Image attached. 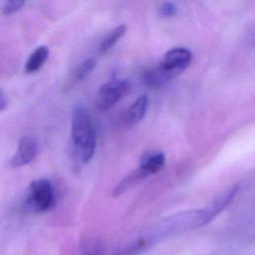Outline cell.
Returning <instances> with one entry per match:
<instances>
[{"label":"cell","mask_w":255,"mask_h":255,"mask_svg":"<svg viewBox=\"0 0 255 255\" xmlns=\"http://www.w3.org/2000/svg\"><path fill=\"white\" fill-rule=\"evenodd\" d=\"M238 191V185H233L229 187L228 189L221 192L217 197H215L205 208L206 215L211 221L215 216H217L225 207L229 205V203L233 200L234 196L236 195Z\"/></svg>","instance_id":"obj_7"},{"label":"cell","mask_w":255,"mask_h":255,"mask_svg":"<svg viewBox=\"0 0 255 255\" xmlns=\"http://www.w3.org/2000/svg\"><path fill=\"white\" fill-rule=\"evenodd\" d=\"M96 65H97V62L94 58H88L85 61H83L75 70L74 81L75 82L84 81L94 71Z\"/></svg>","instance_id":"obj_14"},{"label":"cell","mask_w":255,"mask_h":255,"mask_svg":"<svg viewBox=\"0 0 255 255\" xmlns=\"http://www.w3.org/2000/svg\"><path fill=\"white\" fill-rule=\"evenodd\" d=\"M191 60L192 54L188 49L173 48L164 54L158 66L175 77L189 66Z\"/></svg>","instance_id":"obj_5"},{"label":"cell","mask_w":255,"mask_h":255,"mask_svg":"<svg viewBox=\"0 0 255 255\" xmlns=\"http://www.w3.org/2000/svg\"><path fill=\"white\" fill-rule=\"evenodd\" d=\"M209 221L204 209H192L169 215L152 226L135 243L128 247L125 252L133 253L147 248L165 238L193 230L207 224Z\"/></svg>","instance_id":"obj_1"},{"label":"cell","mask_w":255,"mask_h":255,"mask_svg":"<svg viewBox=\"0 0 255 255\" xmlns=\"http://www.w3.org/2000/svg\"><path fill=\"white\" fill-rule=\"evenodd\" d=\"M71 137L79 160L83 163L89 162L96 151L97 132L89 111L80 105L73 111Z\"/></svg>","instance_id":"obj_2"},{"label":"cell","mask_w":255,"mask_h":255,"mask_svg":"<svg viewBox=\"0 0 255 255\" xmlns=\"http://www.w3.org/2000/svg\"><path fill=\"white\" fill-rule=\"evenodd\" d=\"M56 203L54 187L50 180L38 178L30 182L24 200V206L33 213L50 210Z\"/></svg>","instance_id":"obj_3"},{"label":"cell","mask_w":255,"mask_h":255,"mask_svg":"<svg viewBox=\"0 0 255 255\" xmlns=\"http://www.w3.org/2000/svg\"><path fill=\"white\" fill-rule=\"evenodd\" d=\"M7 107V99L5 95L0 91V112H2Z\"/></svg>","instance_id":"obj_17"},{"label":"cell","mask_w":255,"mask_h":255,"mask_svg":"<svg viewBox=\"0 0 255 255\" xmlns=\"http://www.w3.org/2000/svg\"><path fill=\"white\" fill-rule=\"evenodd\" d=\"M148 174L139 166L134 169L133 171H131L130 173L127 174L120 182L119 184L115 187L114 191H113V196L117 197L120 196L121 194H123L124 192H126L127 190H128L129 188L133 187L134 185H136L137 183H139L142 179H144L145 177H147Z\"/></svg>","instance_id":"obj_8"},{"label":"cell","mask_w":255,"mask_h":255,"mask_svg":"<svg viewBox=\"0 0 255 255\" xmlns=\"http://www.w3.org/2000/svg\"><path fill=\"white\" fill-rule=\"evenodd\" d=\"M147 109V98L142 95L138 97L128 111V121L130 125H135L140 122L145 116Z\"/></svg>","instance_id":"obj_12"},{"label":"cell","mask_w":255,"mask_h":255,"mask_svg":"<svg viewBox=\"0 0 255 255\" xmlns=\"http://www.w3.org/2000/svg\"><path fill=\"white\" fill-rule=\"evenodd\" d=\"M49 48L45 45L37 47L28 57L25 64V72L27 74H32L40 70L45 62L49 58Z\"/></svg>","instance_id":"obj_9"},{"label":"cell","mask_w":255,"mask_h":255,"mask_svg":"<svg viewBox=\"0 0 255 255\" xmlns=\"http://www.w3.org/2000/svg\"><path fill=\"white\" fill-rule=\"evenodd\" d=\"M165 162V155L161 151L148 152L141 158L139 167L142 168L148 175L157 172L162 168Z\"/></svg>","instance_id":"obj_11"},{"label":"cell","mask_w":255,"mask_h":255,"mask_svg":"<svg viewBox=\"0 0 255 255\" xmlns=\"http://www.w3.org/2000/svg\"><path fill=\"white\" fill-rule=\"evenodd\" d=\"M177 11V7L174 3L164 2L158 8V15L161 18H169L172 17Z\"/></svg>","instance_id":"obj_16"},{"label":"cell","mask_w":255,"mask_h":255,"mask_svg":"<svg viewBox=\"0 0 255 255\" xmlns=\"http://www.w3.org/2000/svg\"><path fill=\"white\" fill-rule=\"evenodd\" d=\"M38 152V142L30 135H24L19 140L18 146L10 159V165L20 167L29 164L34 160Z\"/></svg>","instance_id":"obj_6"},{"label":"cell","mask_w":255,"mask_h":255,"mask_svg":"<svg viewBox=\"0 0 255 255\" xmlns=\"http://www.w3.org/2000/svg\"><path fill=\"white\" fill-rule=\"evenodd\" d=\"M127 26L126 25H119L118 27L114 28L101 42L99 46V52L101 54H104L108 52L126 33Z\"/></svg>","instance_id":"obj_13"},{"label":"cell","mask_w":255,"mask_h":255,"mask_svg":"<svg viewBox=\"0 0 255 255\" xmlns=\"http://www.w3.org/2000/svg\"><path fill=\"white\" fill-rule=\"evenodd\" d=\"M172 78H174V76L162 70L159 66L147 70L143 76V80L145 84L152 89H156L164 86Z\"/></svg>","instance_id":"obj_10"},{"label":"cell","mask_w":255,"mask_h":255,"mask_svg":"<svg viewBox=\"0 0 255 255\" xmlns=\"http://www.w3.org/2000/svg\"><path fill=\"white\" fill-rule=\"evenodd\" d=\"M25 6L24 1H7L2 7V12L4 15H12L20 11Z\"/></svg>","instance_id":"obj_15"},{"label":"cell","mask_w":255,"mask_h":255,"mask_svg":"<svg viewBox=\"0 0 255 255\" xmlns=\"http://www.w3.org/2000/svg\"><path fill=\"white\" fill-rule=\"evenodd\" d=\"M130 90V84L127 80L115 79L104 84L98 93L97 107L104 112L113 108Z\"/></svg>","instance_id":"obj_4"}]
</instances>
